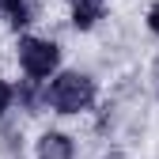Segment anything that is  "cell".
<instances>
[{
	"label": "cell",
	"instance_id": "6da1fadb",
	"mask_svg": "<svg viewBox=\"0 0 159 159\" xmlns=\"http://www.w3.org/2000/svg\"><path fill=\"white\" fill-rule=\"evenodd\" d=\"M91 98H95V84H91L87 76H80V72H65V76L49 87V102L61 110V114L87 110Z\"/></svg>",
	"mask_w": 159,
	"mask_h": 159
},
{
	"label": "cell",
	"instance_id": "7a4b0ae2",
	"mask_svg": "<svg viewBox=\"0 0 159 159\" xmlns=\"http://www.w3.org/2000/svg\"><path fill=\"white\" fill-rule=\"evenodd\" d=\"M19 61H23L27 76L42 80L57 68V61H61V53H57L53 42H42V38H23V46H19Z\"/></svg>",
	"mask_w": 159,
	"mask_h": 159
},
{
	"label": "cell",
	"instance_id": "3957f363",
	"mask_svg": "<svg viewBox=\"0 0 159 159\" xmlns=\"http://www.w3.org/2000/svg\"><path fill=\"white\" fill-rule=\"evenodd\" d=\"M38 159H72V140L61 133H46L38 144Z\"/></svg>",
	"mask_w": 159,
	"mask_h": 159
},
{
	"label": "cell",
	"instance_id": "277c9868",
	"mask_svg": "<svg viewBox=\"0 0 159 159\" xmlns=\"http://www.w3.org/2000/svg\"><path fill=\"white\" fill-rule=\"evenodd\" d=\"M98 15H102V0H76V8H72V23H76V27H95Z\"/></svg>",
	"mask_w": 159,
	"mask_h": 159
},
{
	"label": "cell",
	"instance_id": "5b68a950",
	"mask_svg": "<svg viewBox=\"0 0 159 159\" xmlns=\"http://www.w3.org/2000/svg\"><path fill=\"white\" fill-rule=\"evenodd\" d=\"M0 11H4L15 27H23L27 15H30V11H27V0H0Z\"/></svg>",
	"mask_w": 159,
	"mask_h": 159
},
{
	"label": "cell",
	"instance_id": "8992f818",
	"mask_svg": "<svg viewBox=\"0 0 159 159\" xmlns=\"http://www.w3.org/2000/svg\"><path fill=\"white\" fill-rule=\"evenodd\" d=\"M8 102H11V87L4 84V80H0V114L8 110Z\"/></svg>",
	"mask_w": 159,
	"mask_h": 159
},
{
	"label": "cell",
	"instance_id": "52a82bcc",
	"mask_svg": "<svg viewBox=\"0 0 159 159\" xmlns=\"http://www.w3.org/2000/svg\"><path fill=\"white\" fill-rule=\"evenodd\" d=\"M148 23H152V30L159 34V0H155V4H152V15H148Z\"/></svg>",
	"mask_w": 159,
	"mask_h": 159
}]
</instances>
